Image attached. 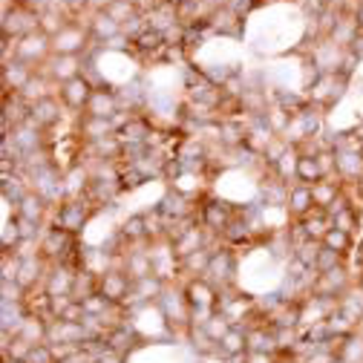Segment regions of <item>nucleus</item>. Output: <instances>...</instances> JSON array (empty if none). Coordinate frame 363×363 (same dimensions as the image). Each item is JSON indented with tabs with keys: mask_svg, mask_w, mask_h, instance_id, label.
<instances>
[{
	"mask_svg": "<svg viewBox=\"0 0 363 363\" xmlns=\"http://www.w3.org/2000/svg\"><path fill=\"white\" fill-rule=\"evenodd\" d=\"M99 208L89 202L86 196H78V199H64L61 205H55L52 208V216H50V225H58V228H64V231H69V234H75V237H81L84 231H86V225H89V219H93V213H96Z\"/></svg>",
	"mask_w": 363,
	"mask_h": 363,
	"instance_id": "f257e3e1",
	"label": "nucleus"
},
{
	"mask_svg": "<svg viewBox=\"0 0 363 363\" xmlns=\"http://www.w3.org/2000/svg\"><path fill=\"white\" fill-rule=\"evenodd\" d=\"M32 75H35V69L29 64H23V61L4 64V93H21Z\"/></svg>",
	"mask_w": 363,
	"mask_h": 363,
	"instance_id": "aec40b11",
	"label": "nucleus"
},
{
	"mask_svg": "<svg viewBox=\"0 0 363 363\" xmlns=\"http://www.w3.org/2000/svg\"><path fill=\"white\" fill-rule=\"evenodd\" d=\"M323 245L326 248H332V251H337V254H343L346 259L354 254V237L349 234V231H340V228H335V225H332V228L326 231V237H323Z\"/></svg>",
	"mask_w": 363,
	"mask_h": 363,
	"instance_id": "bb28decb",
	"label": "nucleus"
},
{
	"mask_svg": "<svg viewBox=\"0 0 363 363\" xmlns=\"http://www.w3.org/2000/svg\"><path fill=\"white\" fill-rule=\"evenodd\" d=\"M118 113H121L118 89H113V86H96L86 101V110H84V116H96V118H116Z\"/></svg>",
	"mask_w": 363,
	"mask_h": 363,
	"instance_id": "6e6552de",
	"label": "nucleus"
},
{
	"mask_svg": "<svg viewBox=\"0 0 363 363\" xmlns=\"http://www.w3.org/2000/svg\"><path fill=\"white\" fill-rule=\"evenodd\" d=\"M262 118H265L268 130L274 133V135H280V139L289 133V127H291V121H294V116H291L283 104H277V101H271V104H268V110H265V116H262Z\"/></svg>",
	"mask_w": 363,
	"mask_h": 363,
	"instance_id": "4be33fe9",
	"label": "nucleus"
},
{
	"mask_svg": "<svg viewBox=\"0 0 363 363\" xmlns=\"http://www.w3.org/2000/svg\"><path fill=\"white\" fill-rule=\"evenodd\" d=\"M118 237L127 248H135V245H150V234H147V219L145 213H130L121 225H118Z\"/></svg>",
	"mask_w": 363,
	"mask_h": 363,
	"instance_id": "9b49d317",
	"label": "nucleus"
},
{
	"mask_svg": "<svg viewBox=\"0 0 363 363\" xmlns=\"http://www.w3.org/2000/svg\"><path fill=\"white\" fill-rule=\"evenodd\" d=\"M75 18L69 15V12H64V9H43L40 12V32L43 35H50V38H55L67 23H72Z\"/></svg>",
	"mask_w": 363,
	"mask_h": 363,
	"instance_id": "a878e982",
	"label": "nucleus"
},
{
	"mask_svg": "<svg viewBox=\"0 0 363 363\" xmlns=\"http://www.w3.org/2000/svg\"><path fill=\"white\" fill-rule=\"evenodd\" d=\"M337 311L346 317V320H349L354 329H360V323H363V291H360L357 286H352V289L337 300Z\"/></svg>",
	"mask_w": 363,
	"mask_h": 363,
	"instance_id": "412c9836",
	"label": "nucleus"
},
{
	"mask_svg": "<svg viewBox=\"0 0 363 363\" xmlns=\"http://www.w3.org/2000/svg\"><path fill=\"white\" fill-rule=\"evenodd\" d=\"M93 363H124V354H118V352H113V349H104Z\"/></svg>",
	"mask_w": 363,
	"mask_h": 363,
	"instance_id": "f704fd0d",
	"label": "nucleus"
},
{
	"mask_svg": "<svg viewBox=\"0 0 363 363\" xmlns=\"http://www.w3.org/2000/svg\"><path fill=\"white\" fill-rule=\"evenodd\" d=\"M237 271H240L237 248L219 245V248L211 254V265H208V271H205V277H208L216 289H228V286L237 283Z\"/></svg>",
	"mask_w": 363,
	"mask_h": 363,
	"instance_id": "f03ea898",
	"label": "nucleus"
},
{
	"mask_svg": "<svg viewBox=\"0 0 363 363\" xmlns=\"http://www.w3.org/2000/svg\"><path fill=\"white\" fill-rule=\"evenodd\" d=\"M314 194H311V185H300V182H294V185H289V199H286V211L291 219H303L308 211H314Z\"/></svg>",
	"mask_w": 363,
	"mask_h": 363,
	"instance_id": "dca6fc26",
	"label": "nucleus"
},
{
	"mask_svg": "<svg viewBox=\"0 0 363 363\" xmlns=\"http://www.w3.org/2000/svg\"><path fill=\"white\" fill-rule=\"evenodd\" d=\"M99 291L113 303V306H124L130 291H133V277L121 268H107L104 274H99Z\"/></svg>",
	"mask_w": 363,
	"mask_h": 363,
	"instance_id": "423d86ee",
	"label": "nucleus"
},
{
	"mask_svg": "<svg viewBox=\"0 0 363 363\" xmlns=\"http://www.w3.org/2000/svg\"><path fill=\"white\" fill-rule=\"evenodd\" d=\"M38 69L47 72L52 81L64 84V81H69V78H75V75L84 72V58L81 55H50Z\"/></svg>",
	"mask_w": 363,
	"mask_h": 363,
	"instance_id": "1a4fd4ad",
	"label": "nucleus"
},
{
	"mask_svg": "<svg viewBox=\"0 0 363 363\" xmlns=\"http://www.w3.org/2000/svg\"><path fill=\"white\" fill-rule=\"evenodd\" d=\"M199 222L205 225V228L211 231V234H225V228L240 216V211L231 205V202H225V199H219V196H202V202H199Z\"/></svg>",
	"mask_w": 363,
	"mask_h": 363,
	"instance_id": "7ed1b4c3",
	"label": "nucleus"
},
{
	"mask_svg": "<svg viewBox=\"0 0 363 363\" xmlns=\"http://www.w3.org/2000/svg\"><path fill=\"white\" fill-rule=\"evenodd\" d=\"M297 162H300V150L294 145H289L286 153L274 162V167H271V170H274L277 179H283V182H289V185H291V179L297 176Z\"/></svg>",
	"mask_w": 363,
	"mask_h": 363,
	"instance_id": "cd10ccee",
	"label": "nucleus"
},
{
	"mask_svg": "<svg viewBox=\"0 0 363 363\" xmlns=\"http://www.w3.org/2000/svg\"><path fill=\"white\" fill-rule=\"evenodd\" d=\"M93 89L96 86H93V81H89L86 75H75V78H69V81L61 84L58 99H61L64 110L75 118V116H84L86 101H89V96H93Z\"/></svg>",
	"mask_w": 363,
	"mask_h": 363,
	"instance_id": "20e7f679",
	"label": "nucleus"
},
{
	"mask_svg": "<svg viewBox=\"0 0 363 363\" xmlns=\"http://www.w3.org/2000/svg\"><path fill=\"white\" fill-rule=\"evenodd\" d=\"M340 265H346V257L323 245V248H320V254H317L314 271H317V274H326V271H335V268H340Z\"/></svg>",
	"mask_w": 363,
	"mask_h": 363,
	"instance_id": "c756f323",
	"label": "nucleus"
},
{
	"mask_svg": "<svg viewBox=\"0 0 363 363\" xmlns=\"http://www.w3.org/2000/svg\"><path fill=\"white\" fill-rule=\"evenodd\" d=\"M47 323L50 320H43V317H32V314H26L23 317V323L18 326V337H23V340H29V343H47Z\"/></svg>",
	"mask_w": 363,
	"mask_h": 363,
	"instance_id": "b1692460",
	"label": "nucleus"
},
{
	"mask_svg": "<svg viewBox=\"0 0 363 363\" xmlns=\"http://www.w3.org/2000/svg\"><path fill=\"white\" fill-rule=\"evenodd\" d=\"M346 265H354V268H363V237L357 240V245H354V254L346 259Z\"/></svg>",
	"mask_w": 363,
	"mask_h": 363,
	"instance_id": "e433bc0d",
	"label": "nucleus"
},
{
	"mask_svg": "<svg viewBox=\"0 0 363 363\" xmlns=\"http://www.w3.org/2000/svg\"><path fill=\"white\" fill-rule=\"evenodd\" d=\"M199 326H202V329H205V332H208V335H211V337L219 343V340L225 337V332L231 329V320H228V317H225V314L213 311V314L208 317V320H205V323H199Z\"/></svg>",
	"mask_w": 363,
	"mask_h": 363,
	"instance_id": "473e14b6",
	"label": "nucleus"
},
{
	"mask_svg": "<svg viewBox=\"0 0 363 363\" xmlns=\"http://www.w3.org/2000/svg\"><path fill=\"white\" fill-rule=\"evenodd\" d=\"M219 352H222L225 357L248 352V337H245V326H231L228 332H225V337L219 340Z\"/></svg>",
	"mask_w": 363,
	"mask_h": 363,
	"instance_id": "393cba45",
	"label": "nucleus"
},
{
	"mask_svg": "<svg viewBox=\"0 0 363 363\" xmlns=\"http://www.w3.org/2000/svg\"><path fill=\"white\" fill-rule=\"evenodd\" d=\"M75 130L84 135V142L86 145H93V142H101L107 139V135H116V124L113 118H96V116H78L75 118Z\"/></svg>",
	"mask_w": 363,
	"mask_h": 363,
	"instance_id": "f8f14e48",
	"label": "nucleus"
},
{
	"mask_svg": "<svg viewBox=\"0 0 363 363\" xmlns=\"http://www.w3.org/2000/svg\"><path fill=\"white\" fill-rule=\"evenodd\" d=\"M86 26H89V35H93V40H99L101 47H104L107 40H113V38H118L124 32V26L118 21H113L107 12H89L86 15Z\"/></svg>",
	"mask_w": 363,
	"mask_h": 363,
	"instance_id": "2eb2a0df",
	"label": "nucleus"
},
{
	"mask_svg": "<svg viewBox=\"0 0 363 363\" xmlns=\"http://www.w3.org/2000/svg\"><path fill=\"white\" fill-rule=\"evenodd\" d=\"M4 363H23V360H15V357H4Z\"/></svg>",
	"mask_w": 363,
	"mask_h": 363,
	"instance_id": "58836bf2",
	"label": "nucleus"
},
{
	"mask_svg": "<svg viewBox=\"0 0 363 363\" xmlns=\"http://www.w3.org/2000/svg\"><path fill=\"white\" fill-rule=\"evenodd\" d=\"M23 363H58V354L50 343H32L29 354L23 357Z\"/></svg>",
	"mask_w": 363,
	"mask_h": 363,
	"instance_id": "72a5a7b5",
	"label": "nucleus"
},
{
	"mask_svg": "<svg viewBox=\"0 0 363 363\" xmlns=\"http://www.w3.org/2000/svg\"><path fill=\"white\" fill-rule=\"evenodd\" d=\"M50 55H52V38H50V35L32 32V35H23V38L18 40V61L29 64L32 69H38Z\"/></svg>",
	"mask_w": 363,
	"mask_h": 363,
	"instance_id": "39448f33",
	"label": "nucleus"
},
{
	"mask_svg": "<svg viewBox=\"0 0 363 363\" xmlns=\"http://www.w3.org/2000/svg\"><path fill=\"white\" fill-rule=\"evenodd\" d=\"M354 286H357V289L363 291V271H360V274H357V283H354Z\"/></svg>",
	"mask_w": 363,
	"mask_h": 363,
	"instance_id": "4c0bfd02",
	"label": "nucleus"
},
{
	"mask_svg": "<svg viewBox=\"0 0 363 363\" xmlns=\"http://www.w3.org/2000/svg\"><path fill=\"white\" fill-rule=\"evenodd\" d=\"M343 191H346L343 179H323V182H317V185H311L314 205H317V208H326V211L343 196Z\"/></svg>",
	"mask_w": 363,
	"mask_h": 363,
	"instance_id": "6ab92c4d",
	"label": "nucleus"
},
{
	"mask_svg": "<svg viewBox=\"0 0 363 363\" xmlns=\"http://www.w3.org/2000/svg\"><path fill=\"white\" fill-rule=\"evenodd\" d=\"M15 213L23 216V219H32V222H40V225H50V216H52V205L43 199L38 191H29L18 205H15Z\"/></svg>",
	"mask_w": 363,
	"mask_h": 363,
	"instance_id": "ddd939ff",
	"label": "nucleus"
},
{
	"mask_svg": "<svg viewBox=\"0 0 363 363\" xmlns=\"http://www.w3.org/2000/svg\"><path fill=\"white\" fill-rule=\"evenodd\" d=\"M104 343H107V349H113V352H118V354L127 357L135 346L142 343V335H139V329H135V323H127V320H124V323L107 329Z\"/></svg>",
	"mask_w": 363,
	"mask_h": 363,
	"instance_id": "9d476101",
	"label": "nucleus"
},
{
	"mask_svg": "<svg viewBox=\"0 0 363 363\" xmlns=\"http://www.w3.org/2000/svg\"><path fill=\"white\" fill-rule=\"evenodd\" d=\"M23 308L26 314L32 317H43V320H52V294L43 289V286H35L23 294Z\"/></svg>",
	"mask_w": 363,
	"mask_h": 363,
	"instance_id": "a211bd4d",
	"label": "nucleus"
},
{
	"mask_svg": "<svg viewBox=\"0 0 363 363\" xmlns=\"http://www.w3.org/2000/svg\"><path fill=\"white\" fill-rule=\"evenodd\" d=\"M294 182H300V185H317V182H323V173H320V164H317L314 153H300Z\"/></svg>",
	"mask_w": 363,
	"mask_h": 363,
	"instance_id": "5701e85b",
	"label": "nucleus"
},
{
	"mask_svg": "<svg viewBox=\"0 0 363 363\" xmlns=\"http://www.w3.org/2000/svg\"><path fill=\"white\" fill-rule=\"evenodd\" d=\"M21 240L23 237H21V228H18L15 216H6L4 219V228H0V245H4V251H15Z\"/></svg>",
	"mask_w": 363,
	"mask_h": 363,
	"instance_id": "7c9ffc66",
	"label": "nucleus"
},
{
	"mask_svg": "<svg viewBox=\"0 0 363 363\" xmlns=\"http://www.w3.org/2000/svg\"><path fill=\"white\" fill-rule=\"evenodd\" d=\"M320 248H323V242H320V240H306V242L294 245V259H300L303 265L314 268V262H317V254H320Z\"/></svg>",
	"mask_w": 363,
	"mask_h": 363,
	"instance_id": "2f4dec72",
	"label": "nucleus"
},
{
	"mask_svg": "<svg viewBox=\"0 0 363 363\" xmlns=\"http://www.w3.org/2000/svg\"><path fill=\"white\" fill-rule=\"evenodd\" d=\"M332 363H346V360H340V357H335V360H332Z\"/></svg>",
	"mask_w": 363,
	"mask_h": 363,
	"instance_id": "ea45409f",
	"label": "nucleus"
},
{
	"mask_svg": "<svg viewBox=\"0 0 363 363\" xmlns=\"http://www.w3.org/2000/svg\"><path fill=\"white\" fill-rule=\"evenodd\" d=\"M245 337H248V352H271V354H277L274 326H268V323L245 326Z\"/></svg>",
	"mask_w": 363,
	"mask_h": 363,
	"instance_id": "f3484780",
	"label": "nucleus"
},
{
	"mask_svg": "<svg viewBox=\"0 0 363 363\" xmlns=\"http://www.w3.org/2000/svg\"><path fill=\"white\" fill-rule=\"evenodd\" d=\"M104 12H107L113 21H118L121 26H124V23H130L133 18H139V15H142V12H139V6H135V0H110Z\"/></svg>",
	"mask_w": 363,
	"mask_h": 363,
	"instance_id": "c85d7f7f",
	"label": "nucleus"
},
{
	"mask_svg": "<svg viewBox=\"0 0 363 363\" xmlns=\"http://www.w3.org/2000/svg\"><path fill=\"white\" fill-rule=\"evenodd\" d=\"M67 116H69V113L64 110V104H61L58 96L43 99V101H38V104L29 107V124H35V127L43 130V133L55 130V127L61 124V118H67Z\"/></svg>",
	"mask_w": 363,
	"mask_h": 363,
	"instance_id": "0eeeda50",
	"label": "nucleus"
},
{
	"mask_svg": "<svg viewBox=\"0 0 363 363\" xmlns=\"http://www.w3.org/2000/svg\"><path fill=\"white\" fill-rule=\"evenodd\" d=\"M75 274L67 262H52L50 271H47V280H43V289L50 294H72V286H75Z\"/></svg>",
	"mask_w": 363,
	"mask_h": 363,
	"instance_id": "4468645a",
	"label": "nucleus"
},
{
	"mask_svg": "<svg viewBox=\"0 0 363 363\" xmlns=\"http://www.w3.org/2000/svg\"><path fill=\"white\" fill-rule=\"evenodd\" d=\"M248 363H277V354H271V352H248Z\"/></svg>",
	"mask_w": 363,
	"mask_h": 363,
	"instance_id": "c9c22d12",
	"label": "nucleus"
}]
</instances>
